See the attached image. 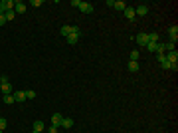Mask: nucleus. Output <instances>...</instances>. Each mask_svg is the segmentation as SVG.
I'll return each mask as SVG.
<instances>
[{
	"label": "nucleus",
	"mask_w": 178,
	"mask_h": 133,
	"mask_svg": "<svg viewBox=\"0 0 178 133\" xmlns=\"http://www.w3.org/2000/svg\"><path fill=\"white\" fill-rule=\"evenodd\" d=\"M10 10H14V2L12 0H2L0 2V14H6Z\"/></svg>",
	"instance_id": "obj_1"
},
{
	"label": "nucleus",
	"mask_w": 178,
	"mask_h": 133,
	"mask_svg": "<svg viewBox=\"0 0 178 133\" xmlns=\"http://www.w3.org/2000/svg\"><path fill=\"white\" fill-rule=\"evenodd\" d=\"M77 8H79V12H83V14H91V12L95 10V6L89 4V2H79V6H77Z\"/></svg>",
	"instance_id": "obj_2"
},
{
	"label": "nucleus",
	"mask_w": 178,
	"mask_h": 133,
	"mask_svg": "<svg viewBox=\"0 0 178 133\" xmlns=\"http://www.w3.org/2000/svg\"><path fill=\"white\" fill-rule=\"evenodd\" d=\"M168 34H170V40H168V42H174V44H176V40H178V26H176V24L168 28Z\"/></svg>",
	"instance_id": "obj_3"
},
{
	"label": "nucleus",
	"mask_w": 178,
	"mask_h": 133,
	"mask_svg": "<svg viewBox=\"0 0 178 133\" xmlns=\"http://www.w3.org/2000/svg\"><path fill=\"white\" fill-rule=\"evenodd\" d=\"M26 2H22V0H18V2H14V12H18V14H24L26 12Z\"/></svg>",
	"instance_id": "obj_4"
},
{
	"label": "nucleus",
	"mask_w": 178,
	"mask_h": 133,
	"mask_svg": "<svg viewBox=\"0 0 178 133\" xmlns=\"http://www.w3.org/2000/svg\"><path fill=\"white\" fill-rule=\"evenodd\" d=\"M164 56H166V62H170V64H178V52H176V50H174V52H166Z\"/></svg>",
	"instance_id": "obj_5"
},
{
	"label": "nucleus",
	"mask_w": 178,
	"mask_h": 133,
	"mask_svg": "<svg viewBox=\"0 0 178 133\" xmlns=\"http://www.w3.org/2000/svg\"><path fill=\"white\" fill-rule=\"evenodd\" d=\"M137 44H139V46H143V48H145L146 46V44H149V34H139V36H137Z\"/></svg>",
	"instance_id": "obj_6"
},
{
	"label": "nucleus",
	"mask_w": 178,
	"mask_h": 133,
	"mask_svg": "<svg viewBox=\"0 0 178 133\" xmlns=\"http://www.w3.org/2000/svg\"><path fill=\"white\" fill-rule=\"evenodd\" d=\"M61 121H63V115H61V113H54V115H52V125L61 127Z\"/></svg>",
	"instance_id": "obj_7"
},
{
	"label": "nucleus",
	"mask_w": 178,
	"mask_h": 133,
	"mask_svg": "<svg viewBox=\"0 0 178 133\" xmlns=\"http://www.w3.org/2000/svg\"><path fill=\"white\" fill-rule=\"evenodd\" d=\"M123 12H125V16L131 20V22H135V16H137V14H135V8H133V6H127Z\"/></svg>",
	"instance_id": "obj_8"
},
{
	"label": "nucleus",
	"mask_w": 178,
	"mask_h": 133,
	"mask_svg": "<svg viewBox=\"0 0 178 133\" xmlns=\"http://www.w3.org/2000/svg\"><path fill=\"white\" fill-rule=\"evenodd\" d=\"M135 14H139V16H146V14H149V6H145V4L137 6V8H135Z\"/></svg>",
	"instance_id": "obj_9"
},
{
	"label": "nucleus",
	"mask_w": 178,
	"mask_h": 133,
	"mask_svg": "<svg viewBox=\"0 0 178 133\" xmlns=\"http://www.w3.org/2000/svg\"><path fill=\"white\" fill-rule=\"evenodd\" d=\"M0 86H2V90H0V91H2L4 95H8V93H12V91H14V90H12V84H10V81H6V84H0Z\"/></svg>",
	"instance_id": "obj_10"
},
{
	"label": "nucleus",
	"mask_w": 178,
	"mask_h": 133,
	"mask_svg": "<svg viewBox=\"0 0 178 133\" xmlns=\"http://www.w3.org/2000/svg\"><path fill=\"white\" fill-rule=\"evenodd\" d=\"M61 127H63V129H71V127H73V119H71V117H63Z\"/></svg>",
	"instance_id": "obj_11"
},
{
	"label": "nucleus",
	"mask_w": 178,
	"mask_h": 133,
	"mask_svg": "<svg viewBox=\"0 0 178 133\" xmlns=\"http://www.w3.org/2000/svg\"><path fill=\"white\" fill-rule=\"evenodd\" d=\"M146 50H149V52H152V54H156V50H158V42H149L146 44Z\"/></svg>",
	"instance_id": "obj_12"
},
{
	"label": "nucleus",
	"mask_w": 178,
	"mask_h": 133,
	"mask_svg": "<svg viewBox=\"0 0 178 133\" xmlns=\"http://www.w3.org/2000/svg\"><path fill=\"white\" fill-rule=\"evenodd\" d=\"M79 36H81V34H69L66 40H67L69 44H77V42H79Z\"/></svg>",
	"instance_id": "obj_13"
},
{
	"label": "nucleus",
	"mask_w": 178,
	"mask_h": 133,
	"mask_svg": "<svg viewBox=\"0 0 178 133\" xmlns=\"http://www.w3.org/2000/svg\"><path fill=\"white\" fill-rule=\"evenodd\" d=\"M113 8H115V10H125V8H127V4L123 2V0H115V4H113Z\"/></svg>",
	"instance_id": "obj_14"
},
{
	"label": "nucleus",
	"mask_w": 178,
	"mask_h": 133,
	"mask_svg": "<svg viewBox=\"0 0 178 133\" xmlns=\"http://www.w3.org/2000/svg\"><path fill=\"white\" fill-rule=\"evenodd\" d=\"M60 32H61V36H63V38H67V36L71 34V26H61Z\"/></svg>",
	"instance_id": "obj_15"
},
{
	"label": "nucleus",
	"mask_w": 178,
	"mask_h": 133,
	"mask_svg": "<svg viewBox=\"0 0 178 133\" xmlns=\"http://www.w3.org/2000/svg\"><path fill=\"white\" fill-rule=\"evenodd\" d=\"M34 131H40V133H42L44 131V121H40V119L34 121Z\"/></svg>",
	"instance_id": "obj_16"
},
{
	"label": "nucleus",
	"mask_w": 178,
	"mask_h": 133,
	"mask_svg": "<svg viewBox=\"0 0 178 133\" xmlns=\"http://www.w3.org/2000/svg\"><path fill=\"white\" fill-rule=\"evenodd\" d=\"M14 97H16V101H26V91H16Z\"/></svg>",
	"instance_id": "obj_17"
},
{
	"label": "nucleus",
	"mask_w": 178,
	"mask_h": 133,
	"mask_svg": "<svg viewBox=\"0 0 178 133\" xmlns=\"http://www.w3.org/2000/svg\"><path fill=\"white\" fill-rule=\"evenodd\" d=\"M16 101V97H14V93H8V95H4V103H14Z\"/></svg>",
	"instance_id": "obj_18"
},
{
	"label": "nucleus",
	"mask_w": 178,
	"mask_h": 133,
	"mask_svg": "<svg viewBox=\"0 0 178 133\" xmlns=\"http://www.w3.org/2000/svg\"><path fill=\"white\" fill-rule=\"evenodd\" d=\"M139 58H141L139 50H133V52H131V62H139Z\"/></svg>",
	"instance_id": "obj_19"
},
{
	"label": "nucleus",
	"mask_w": 178,
	"mask_h": 133,
	"mask_svg": "<svg viewBox=\"0 0 178 133\" xmlns=\"http://www.w3.org/2000/svg\"><path fill=\"white\" fill-rule=\"evenodd\" d=\"M129 71H139V62H129Z\"/></svg>",
	"instance_id": "obj_20"
},
{
	"label": "nucleus",
	"mask_w": 178,
	"mask_h": 133,
	"mask_svg": "<svg viewBox=\"0 0 178 133\" xmlns=\"http://www.w3.org/2000/svg\"><path fill=\"white\" fill-rule=\"evenodd\" d=\"M6 22H12V20H14V16H16V12H14V10H10V12H6Z\"/></svg>",
	"instance_id": "obj_21"
},
{
	"label": "nucleus",
	"mask_w": 178,
	"mask_h": 133,
	"mask_svg": "<svg viewBox=\"0 0 178 133\" xmlns=\"http://www.w3.org/2000/svg\"><path fill=\"white\" fill-rule=\"evenodd\" d=\"M149 42H158V32H150L149 34Z\"/></svg>",
	"instance_id": "obj_22"
},
{
	"label": "nucleus",
	"mask_w": 178,
	"mask_h": 133,
	"mask_svg": "<svg viewBox=\"0 0 178 133\" xmlns=\"http://www.w3.org/2000/svg\"><path fill=\"white\" fill-rule=\"evenodd\" d=\"M34 97H36V91H34V90L26 91V100H34Z\"/></svg>",
	"instance_id": "obj_23"
},
{
	"label": "nucleus",
	"mask_w": 178,
	"mask_h": 133,
	"mask_svg": "<svg viewBox=\"0 0 178 133\" xmlns=\"http://www.w3.org/2000/svg\"><path fill=\"white\" fill-rule=\"evenodd\" d=\"M6 125H8V121H6L4 117H0V129H2V131L6 129Z\"/></svg>",
	"instance_id": "obj_24"
},
{
	"label": "nucleus",
	"mask_w": 178,
	"mask_h": 133,
	"mask_svg": "<svg viewBox=\"0 0 178 133\" xmlns=\"http://www.w3.org/2000/svg\"><path fill=\"white\" fill-rule=\"evenodd\" d=\"M42 4H44L42 0H32V6H34V8H40Z\"/></svg>",
	"instance_id": "obj_25"
},
{
	"label": "nucleus",
	"mask_w": 178,
	"mask_h": 133,
	"mask_svg": "<svg viewBox=\"0 0 178 133\" xmlns=\"http://www.w3.org/2000/svg\"><path fill=\"white\" fill-rule=\"evenodd\" d=\"M156 58H158V64L166 62V56H164V54H156Z\"/></svg>",
	"instance_id": "obj_26"
},
{
	"label": "nucleus",
	"mask_w": 178,
	"mask_h": 133,
	"mask_svg": "<svg viewBox=\"0 0 178 133\" xmlns=\"http://www.w3.org/2000/svg\"><path fill=\"white\" fill-rule=\"evenodd\" d=\"M4 24H6V16L0 14V26H4Z\"/></svg>",
	"instance_id": "obj_27"
},
{
	"label": "nucleus",
	"mask_w": 178,
	"mask_h": 133,
	"mask_svg": "<svg viewBox=\"0 0 178 133\" xmlns=\"http://www.w3.org/2000/svg\"><path fill=\"white\" fill-rule=\"evenodd\" d=\"M57 129H60V127H56V125H52V127H50V133H57Z\"/></svg>",
	"instance_id": "obj_28"
},
{
	"label": "nucleus",
	"mask_w": 178,
	"mask_h": 133,
	"mask_svg": "<svg viewBox=\"0 0 178 133\" xmlns=\"http://www.w3.org/2000/svg\"><path fill=\"white\" fill-rule=\"evenodd\" d=\"M32 133H40V131H32Z\"/></svg>",
	"instance_id": "obj_29"
},
{
	"label": "nucleus",
	"mask_w": 178,
	"mask_h": 133,
	"mask_svg": "<svg viewBox=\"0 0 178 133\" xmlns=\"http://www.w3.org/2000/svg\"><path fill=\"white\" fill-rule=\"evenodd\" d=\"M0 90H2V86H0Z\"/></svg>",
	"instance_id": "obj_30"
},
{
	"label": "nucleus",
	"mask_w": 178,
	"mask_h": 133,
	"mask_svg": "<svg viewBox=\"0 0 178 133\" xmlns=\"http://www.w3.org/2000/svg\"><path fill=\"white\" fill-rule=\"evenodd\" d=\"M0 133H2V129H0Z\"/></svg>",
	"instance_id": "obj_31"
}]
</instances>
